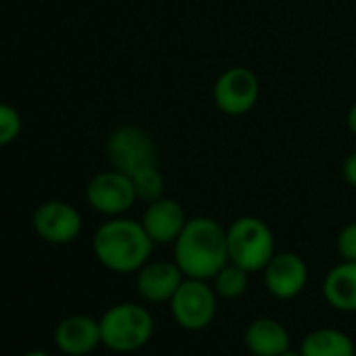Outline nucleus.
<instances>
[{
  "label": "nucleus",
  "mask_w": 356,
  "mask_h": 356,
  "mask_svg": "<svg viewBox=\"0 0 356 356\" xmlns=\"http://www.w3.org/2000/svg\"><path fill=\"white\" fill-rule=\"evenodd\" d=\"M335 250L341 260L356 262V220L341 227V231L337 233V239H335Z\"/></svg>",
  "instance_id": "aec40b11"
},
{
  "label": "nucleus",
  "mask_w": 356,
  "mask_h": 356,
  "mask_svg": "<svg viewBox=\"0 0 356 356\" xmlns=\"http://www.w3.org/2000/svg\"><path fill=\"white\" fill-rule=\"evenodd\" d=\"M22 356H51L49 352H44V350H28L26 354H22Z\"/></svg>",
  "instance_id": "5701e85b"
},
{
  "label": "nucleus",
  "mask_w": 356,
  "mask_h": 356,
  "mask_svg": "<svg viewBox=\"0 0 356 356\" xmlns=\"http://www.w3.org/2000/svg\"><path fill=\"white\" fill-rule=\"evenodd\" d=\"M153 239L140 220L115 216L105 220L92 237V252L99 264L118 275H136L153 254Z\"/></svg>",
  "instance_id": "f03ea898"
},
{
  "label": "nucleus",
  "mask_w": 356,
  "mask_h": 356,
  "mask_svg": "<svg viewBox=\"0 0 356 356\" xmlns=\"http://www.w3.org/2000/svg\"><path fill=\"white\" fill-rule=\"evenodd\" d=\"M300 356H356L354 339L333 327H318L304 335Z\"/></svg>",
  "instance_id": "dca6fc26"
},
{
  "label": "nucleus",
  "mask_w": 356,
  "mask_h": 356,
  "mask_svg": "<svg viewBox=\"0 0 356 356\" xmlns=\"http://www.w3.org/2000/svg\"><path fill=\"white\" fill-rule=\"evenodd\" d=\"M323 296L327 304L339 312H356V262L341 260L323 281Z\"/></svg>",
  "instance_id": "2eb2a0df"
},
{
  "label": "nucleus",
  "mask_w": 356,
  "mask_h": 356,
  "mask_svg": "<svg viewBox=\"0 0 356 356\" xmlns=\"http://www.w3.org/2000/svg\"><path fill=\"white\" fill-rule=\"evenodd\" d=\"M262 281L273 298L293 300L308 283V264L296 252H279L262 268Z\"/></svg>",
  "instance_id": "9d476101"
},
{
  "label": "nucleus",
  "mask_w": 356,
  "mask_h": 356,
  "mask_svg": "<svg viewBox=\"0 0 356 356\" xmlns=\"http://www.w3.org/2000/svg\"><path fill=\"white\" fill-rule=\"evenodd\" d=\"M185 279V273L174 260H149L136 273V293L149 304H165Z\"/></svg>",
  "instance_id": "9b49d317"
},
{
  "label": "nucleus",
  "mask_w": 356,
  "mask_h": 356,
  "mask_svg": "<svg viewBox=\"0 0 356 356\" xmlns=\"http://www.w3.org/2000/svg\"><path fill=\"white\" fill-rule=\"evenodd\" d=\"M341 176H343V181L356 189V151L350 153L346 159H343V165H341Z\"/></svg>",
  "instance_id": "412c9836"
},
{
  "label": "nucleus",
  "mask_w": 356,
  "mask_h": 356,
  "mask_svg": "<svg viewBox=\"0 0 356 356\" xmlns=\"http://www.w3.org/2000/svg\"><path fill=\"white\" fill-rule=\"evenodd\" d=\"M99 325L103 346L118 354H130L145 348L155 331L153 314L134 302L113 304L103 312Z\"/></svg>",
  "instance_id": "7ed1b4c3"
},
{
  "label": "nucleus",
  "mask_w": 356,
  "mask_h": 356,
  "mask_svg": "<svg viewBox=\"0 0 356 356\" xmlns=\"http://www.w3.org/2000/svg\"><path fill=\"white\" fill-rule=\"evenodd\" d=\"M218 308V296L214 287L204 279H185L170 300V310L176 321L187 331H204L212 325Z\"/></svg>",
  "instance_id": "423d86ee"
},
{
  "label": "nucleus",
  "mask_w": 356,
  "mask_h": 356,
  "mask_svg": "<svg viewBox=\"0 0 356 356\" xmlns=\"http://www.w3.org/2000/svg\"><path fill=\"white\" fill-rule=\"evenodd\" d=\"M53 341L65 356H86L103 346L101 325L88 314H70L57 323Z\"/></svg>",
  "instance_id": "f8f14e48"
},
{
  "label": "nucleus",
  "mask_w": 356,
  "mask_h": 356,
  "mask_svg": "<svg viewBox=\"0 0 356 356\" xmlns=\"http://www.w3.org/2000/svg\"><path fill=\"white\" fill-rule=\"evenodd\" d=\"M187 214L183 210V206L176 200L170 197H159L151 204H147L143 216H140V225L145 227L147 235L153 239V243H174L178 239V235L183 233L185 225H187Z\"/></svg>",
  "instance_id": "ddd939ff"
},
{
  "label": "nucleus",
  "mask_w": 356,
  "mask_h": 356,
  "mask_svg": "<svg viewBox=\"0 0 356 356\" xmlns=\"http://www.w3.org/2000/svg\"><path fill=\"white\" fill-rule=\"evenodd\" d=\"M82 225L84 222L78 208L61 200H49L40 204L32 216V227L36 235L53 245L76 241L82 233Z\"/></svg>",
  "instance_id": "1a4fd4ad"
},
{
  "label": "nucleus",
  "mask_w": 356,
  "mask_h": 356,
  "mask_svg": "<svg viewBox=\"0 0 356 356\" xmlns=\"http://www.w3.org/2000/svg\"><path fill=\"white\" fill-rule=\"evenodd\" d=\"M174 262L189 279L212 281L229 264L227 229L210 216H193L172 243Z\"/></svg>",
  "instance_id": "f257e3e1"
},
{
  "label": "nucleus",
  "mask_w": 356,
  "mask_h": 356,
  "mask_svg": "<svg viewBox=\"0 0 356 356\" xmlns=\"http://www.w3.org/2000/svg\"><path fill=\"white\" fill-rule=\"evenodd\" d=\"M346 126L356 136V103H352L350 109H348V113H346Z\"/></svg>",
  "instance_id": "4be33fe9"
},
{
  "label": "nucleus",
  "mask_w": 356,
  "mask_h": 356,
  "mask_svg": "<svg viewBox=\"0 0 356 356\" xmlns=\"http://www.w3.org/2000/svg\"><path fill=\"white\" fill-rule=\"evenodd\" d=\"M229 262L248 273H262V268L277 254L273 229L258 216H239L227 227Z\"/></svg>",
  "instance_id": "20e7f679"
},
{
  "label": "nucleus",
  "mask_w": 356,
  "mask_h": 356,
  "mask_svg": "<svg viewBox=\"0 0 356 356\" xmlns=\"http://www.w3.org/2000/svg\"><path fill=\"white\" fill-rule=\"evenodd\" d=\"M243 343L254 356H281L291 350V337L285 325L268 316L256 318L248 325Z\"/></svg>",
  "instance_id": "4468645a"
},
{
  "label": "nucleus",
  "mask_w": 356,
  "mask_h": 356,
  "mask_svg": "<svg viewBox=\"0 0 356 356\" xmlns=\"http://www.w3.org/2000/svg\"><path fill=\"white\" fill-rule=\"evenodd\" d=\"M84 197L97 214L107 218L124 216L138 202L132 176L115 168L95 174L84 189Z\"/></svg>",
  "instance_id": "0eeeda50"
},
{
  "label": "nucleus",
  "mask_w": 356,
  "mask_h": 356,
  "mask_svg": "<svg viewBox=\"0 0 356 356\" xmlns=\"http://www.w3.org/2000/svg\"><path fill=\"white\" fill-rule=\"evenodd\" d=\"M105 153L111 168L132 176L147 165L157 163V147L147 130L124 124L111 130L105 143Z\"/></svg>",
  "instance_id": "39448f33"
},
{
  "label": "nucleus",
  "mask_w": 356,
  "mask_h": 356,
  "mask_svg": "<svg viewBox=\"0 0 356 356\" xmlns=\"http://www.w3.org/2000/svg\"><path fill=\"white\" fill-rule=\"evenodd\" d=\"M212 99L218 111L227 115H245L260 99V80L248 67H229L216 78Z\"/></svg>",
  "instance_id": "6e6552de"
},
{
  "label": "nucleus",
  "mask_w": 356,
  "mask_h": 356,
  "mask_svg": "<svg viewBox=\"0 0 356 356\" xmlns=\"http://www.w3.org/2000/svg\"><path fill=\"white\" fill-rule=\"evenodd\" d=\"M24 120L15 107L0 101V147L15 143L22 134Z\"/></svg>",
  "instance_id": "6ab92c4d"
},
{
  "label": "nucleus",
  "mask_w": 356,
  "mask_h": 356,
  "mask_svg": "<svg viewBox=\"0 0 356 356\" xmlns=\"http://www.w3.org/2000/svg\"><path fill=\"white\" fill-rule=\"evenodd\" d=\"M250 275L252 273H248L245 268L229 262V264H225L214 275L212 287H214V291H216L218 298H222V300H237V298H241L248 291V287H250Z\"/></svg>",
  "instance_id": "f3484780"
},
{
  "label": "nucleus",
  "mask_w": 356,
  "mask_h": 356,
  "mask_svg": "<svg viewBox=\"0 0 356 356\" xmlns=\"http://www.w3.org/2000/svg\"><path fill=\"white\" fill-rule=\"evenodd\" d=\"M132 183H134V191L138 202L151 204L159 197H163V176L155 165H147L143 170H138L136 174H132Z\"/></svg>",
  "instance_id": "a211bd4d"
},
{
  "label": "nucleus",
  "mask_w": 356,
  "mask_h": 356,
  "mask_svg": "<svg viewBox=\"0 0 356 356\" xmlns=\"http://www.w3.org/2000/svg\"><path fill=\"white\" fill-rule=\"evenodd\" d=\"M281 356H300V352H291V350H289V352H285V354H281Z\"/></svg>",
  "instance_id": "b1692460"
}]
</instances>
